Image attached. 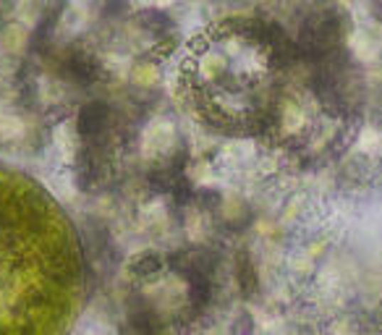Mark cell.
Masks as SVG:
<instances>
[{
  "mask_svg": "<svg viewBox=\"0 0 382 335\" xmlns=\"http://www.w3.org/2000/svg\"><path fill=\"white\" fill-rule=\"evenodd\" d=\"M84 294L73 220L40 181L0 165V335H68Z\"/></svg>",
  "mask_w": 382,
  "mask_h": 335,
  "instance_id": "1",
  "label": "cell"
}]
</instances>
